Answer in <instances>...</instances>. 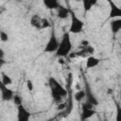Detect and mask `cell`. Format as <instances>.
Masks as SVG:
<instances>
[{"instance_id":"cell-23","label":"cell","mask_w":121,"mask_h":121,"mask_svg":"<svg viewBox=\"0 0 121 121\" xmlns=\"http://www.w3.org/2000/svg\"><path fill=\"white\" fill-rule=\"evenodd\" d=\"M65 107H66V106H65V104H64V103H62V102H60V103H59V105H58L57 109H58V110H63Z\"/></svg>"},{"instance_id":"cell-11","label":"cell","mask_w":121,"mask_h":121,"mask_svg":"<svg viewBox=\"0 0 121 121\" xmlns=\"http://www.w3.org/2000/svg\"><path fill=\"white\" fill-rule=\"evenodd\" d=\"M42 17H40L37 14H34L31 18H30V25L38 29H41V25H42Z\"/></svg>"},{"instance_id":"cell-21","label":"cell","mask_w":121,"mask_h":121,"mask_svg":"<svg viewBox=\"0 0 121 121\" xmlns=\"http://www.w3.org/2000/svg\"><path fill=\"white\" fill-rule=\"evenodd\" d=\"M116 121H121V109L119 106H117V111H116Z\"/></svg>"},{"instance_id":"cell-14","label":"cell","mask_w":121,"mask_h":121,"mask_svg":"<svg viewBox=\"0 0 121 121\" xmlns=\"http://www.w3.org/2000/svg\"><path fill=\"white\" fill-rule=\"evenodd\" d=\"M95 5H96V1H94V0H83L82 6H83V12H84V14H86L88 11H90L91 9Z\"/></svg>"},{"instance_id":"cell-13","label":"cell","mask_w":121,"mask_h":121,"mask_svg":"<svg viewBox=\"0 0 121 121\" xmlns=\"http://www.w3.org/2000/svg\"><path fill=\"white\" fill-rule=\"evenodd\" d=\"M111 29L113 34H116L121 29V19H113L111 22Z\"/></svg>"},{"instance_id":"cell-12","label":"cell","mask_w":121,"mask_h":121,"mask_svg":"<svg viewBox=\"0 0 121 121\" xmlns=\"http://www.w3.org/2000/svg\"><path fill=\"white\" fill-rule=\"evenodd\" d=\"M85 97L87 98V103L93 105V106H95L98 104V101L97 99L95 98V96L92 94V92L90 90H86L85 91Z\"/></svg>"},{"instance_id":"cell-24","label":"cell","mask_w":121,"mask_h":121,"mask_svg":"<svg viewBox=\"0 0 121 121\" xmlns=\"http://www.w3.org/2000/svg\"><path fill=\"white\" fill-rule=\"evenodd\" d=\"M68 57H69L70 59H74V58H76V57H77L76 52H70L69 55H68Z\"/></svg>"},{"instance_id":"cell-1","label":"cell","mask_w":121,"mask_h":121,"mask_svg":"<svg viewBox=\"0 0 121 121\" xmlns=\"http://www.w3.org/2000/svg\"><path fill=\"white\" fill-rule=\"evenodd\" d=\"M72 50V42L70 38L69 32H65L62 37L60 42L59 43V47L56 51V56L58 58H64L69 55V53Z\"/></svg>"},{"instance_id":"cell-4","label":"cell","mask_w":121,"mask_h":121,"mask_svg":"<svg viewBox=\"0 0 121 121\" xmlns=\"http://www.w3.org/2000/svg\"><path fill=\"white\" fill-rule=\"evenodd\" d=\"M58 47H59V41H58L57 36L55 34V31L53 29L51 31L49 40H48L47 43L45 44V47H44L43 51L46 52V53H53V52H56L57 51Z\"/></svg>"},{"instance_id":"cell-19","label":"cell","mask_w":121,"mask_h":121,"mask_svg":"<svg viewBox=\"0 0 121 121\" xmlns=\"http://www.w3.org/2000/svg\"><path fill=\"white\" fill-rule=\"evenodd\" d=\"M0 40L2 42H8L9 41V35L7 32H5L4 30H0Z\"/></svg>"},{"instance_id":"cell-2","label":"cell","mask_w":121,"mask_h":121,"mask_svg":"<svg viewBox=\"0 0 121 121\" xmlns=\"http://www.w3.org/2000/svg\"><path fill=\"white\" fill-rule=\"evenodd\" d=\"M49 86H50L51 95L54 98V101L57 103H60L62 97L67 95V91L59 83V81L55 78H49Z\"/></svg>"},{"instance_id":"cell-18","label":"cell","mask_w":121,"mask_h":121,"mask_svg":"<svg viewBox=\"0 0 121 121\" xmlns=\"http://www.w3.org/2000/svg\"><path fill=\"white\" fill-rule=\"evenodd\" d=\"M12 100H13V102H14V104H15L16 106H20V105L23 104V99H22V97H21L20 95H14Z\"/></svg>"},{"instance_id":"cell-20","label":"cell","mask_w":121,"mask_h":121,"mask_svg":"<svg viewBox=\"0 0 121 121\" xmlns=\"http://www.w3.org/2000/svg\"><path fill=\"white\" fill-rule=\"evenodd\" d=\"M49 26H50V24H49L48 20H47V19H45V18H43V19H42L41 29H43V28H47V27H49Z\"/></svg>"},{"instance_id":"cell-16","label":"cell","mask_w":121,"mask_h":121,"mask_svg":"<svg viewBox=\"0 0 121 121\" xmlns=\"http://www.w3.org/2000/svg\"><path fill=\"white\" fill-rule=\"evenodd\" d=\"M1 82L4 85L9 86V85H11L12 84V79H11V78L8 74H6L5 72H2L1 73Z\"/></svg>"},{"instance_id":"cell-5","label":"cell","mask_w":121,"mask_h":121,"mask_svg":"<svg viewBox=\"0 0 121 121\" xmlns=\"http://www.w3.org/2000/svg\"><path fill=\"white\" fill-rule=\"evenodd\" d=\"M95 113H96V112L94 110V106L85 102L82 105V112H81L80 119H81V121H85V120L93 117Z\"/></svg>"},{"instance_id":"cell-9","label":"cell","mask_w":121,"mask_h":121,"mask_svg":"<svg viewBox=\"0 0 121 121\" xmlns=\"http://www.w3.org/2000/svg\"><path fill=\"white\" fill-rule=\"evenodd\" d=\"M57 15L60 19H66L70 15V10L64 6L60 5V7L57 9Z\"/></svg>"},{"instance_id":"cell-26","label":"cell","mask_w":121,"mask_h":121,"mask_svg":"<svg viewBox=\"0 0 121 121\" xmlns=\"http://www.w3.org/2000/svg\"><path fill=\"white\" fill-rule=\"evenodd\" d=\"M4 64H5V60H4V59H0V68H1Z\"/></svg>"},{"instance_id":"cell-17","label":"cell","mask_w":121,"mask_h":121,"mask_svg":"<svg viewBox=\"0 0 121 121\" xmlns=\"http://www.w3.org/2000/svg\"><path fill=\"white\" fill-rule=\"evenodd\" d=\"M74 97H75V99L77 101L80 102L81 100H83V98H85V90H79V91H78L75 94Z\"/></svg>"},{"instance_id":"cell-3","label":"cell","mask_w":121,"mask_h":121,"mask_svg":"<svg viewBox=\"0 0 121 121\" xmlns=\"http://www.w3.org/2000/svg\"><path fill=\"white\" fill-rule=\"evenodd\" d=\"M70 16H71V24L69 27V33H73V34L80 33L83 30L84 23L78 16H76L74 12L70 11Z\"/></svg>"},{"instance_id":"cell-10","label":"cell","mask_w":121,"mask_h":121,"mask_svg":"<svg viewBox=\"0 0 121 121\" xmlns=\"http://www.w3.org/2000/svg\"><path fill=\"white\" fill-rule=\"evenodd\" d=\"M99 64V59L94 57V56H89L87 58V60H86V67L91 69V68H94L95 66H97Z\"/></svg>"},{"instance_id":"cell-15","label":"cell","mask_w":121,"mask_h":121,"mask_svg":"<svg viewBox=\"0 0 121 121\" xmlns=\"http://www.w3.org/2000/svg\"><path fill=\"white\" fill-rule=\"evenodd\" d=\"M43 5L48 9H57L60 7V3L57 0H44Z\"/></svg>"},{"instance_id":"cell-25","label":"cell","mask_w":121,"mask_h":121,"mask_svg":"<svg viewBox=\"0 0 121 121\" xmlns=\"http://www.w3.org/2000/svg\"><path fill=\"white\" fill-rule=\"evenodd\" d=\"M4 55H5L4 50L2 48H0V59H4Z\"/></svg>"},{"instance_id":"cell-6","label":"cell","mask_w":121,"mask_h":121,"mask_svg":"<svg viewBox=\"0 0 121 121\" xmlns=\"http://www.w3.org/2000/svg\"><path fill=\"white\" fill-rule=\"evenodd\" d=\"M31 113L23 104L17 106V121H29Z\"/></svg>"},{"instance_id":"cell-22","label":"cell","mask_w":121,"mask_h":121,"mask_svg":"<svg viewBox=\"0 0 121 121\" xmlns=\"http://www.w3.org/2000/svg\"><path fill=\"white\" fill-rule=\"evenodd\" d=\"M26 87L28 89V91H33V83L31 80H26Z\"/></svg>"},{"instance_id":"cell-8","label":"cell","mask_w":121,"mask_h":121,"mask_svg":"<svg viewBox=\"0 0 121 121\" xmlns=\"http://www.w3.org/2000/svg\"><path fill=\"white\" fill-rule=\"evenodd\" d=\"M110 4V18L111 19H115V18H119L121 16V9L119 7H117L112 1H109Z\"/></svg>"},{"instance_id":"cell-7","label":"cell","mask_w":121,"mask_h":121,"mask_svg":"<svg viewBox=\"0 0 121 121\" xmlns=\"http://www.w3.org/2000/svg\"><path fill=\"white\" fill-rule=\"evenodd\" d=\"M0 93H1V98L3 101H10L13 98V91L9 89L8 86L4 85L0 81Z\"/></svg>"}]
</instances>
